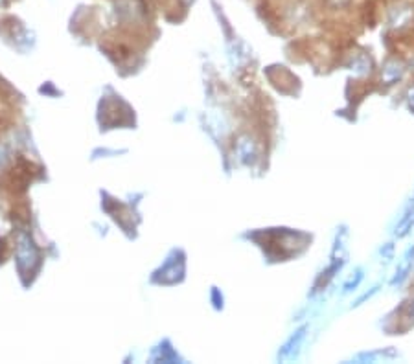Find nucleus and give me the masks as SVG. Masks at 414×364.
<instances>
[{
	"mask_svg": "<svg viewBox=\"0 0 414 364\" xmlns=\"http://www.w3.org/2000/svg\"><path fill=\"white\" fill-rule=\"evenodd\" d=\"M414 254H413V251L409 252V254H407V256L403 258V261H401V263H399V267L398 269H396V276H394V280H392V284H396V281H401L405 278V276H407V272H409V267H410V258H413Z\"/></svg>",
	"mask_w": 414,
	"mask_h": 364,
	"instance_id": "obj_3",
	"label": "nucleus"
},
{
	"mask_svg": "<svg viewBox=\"0 0 414 364\" xmlns=\"http://www.w3.org/2000/svg\"><path fill=\"white\" fill-rule=\"evenodd\" d=\"M410 315L414 316V304H413V307H410Z\"/></svg>",
	"mask_w": 414,
	"mask_h": 364,
	"instance_id": "obj_5",
	"label": "nucleus"
},
{
	"mask_svg": "<svg viewBox=\"0 0 414 364\" xmlns=\"http://www.w3.org/2000/svg\"><path fill=\"white\" fill-rule=\"evenodd\" d=\"M304 331H306V328H302V330L296 331L295 335H293L291 339H289V342H286V346H284V349H282L280 357L284 359V357H287L289 354H293V349H295V346H298L302 342V339H304Z\"/></svg>",
	"mask_w": 414,
	"mask_h": 364,
	"instance_id": "obj_2",
	"label": "nucleus"
},
{
	"mask_svg": "<svg viewBox=\"0 0 414 364\" xmlns=\"http://www.w3.org/2000/svg\"><path fill=\"white\" fill-rule=\"evenodd\" d=\"M401 72H403L401 63H399L398 59H389L385 63L383 72H381V81H383L385 85H392L394 81H398V79L401 78Z\"/></svg>",
	"mask_w": 414,
	"mask_h": 364,
	"instance_id": "obj_1",
	"label": "nucleus"
},
{
	"mask_svg": "<svg viewBox=\"0 0 414 364\" xmlns=\"http://www.w3.org/2000/svg\"><path fill=\"white\" fill-rule=\"evenodd\" d=\"M328 2V6H331V8H345V6L350 4V0H326Z\"/></svg>",
	"mask_w": 414,
	"mask_h": 364,
	"instance_id": "obj_4",
	"label": "nucleus"
}]
</instances>
